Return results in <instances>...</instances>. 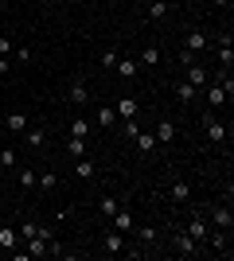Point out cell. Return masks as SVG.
<instances>
[{"label": "cell", "instance_id": "cell-20", "mask_svg": "<svg viewBox=\"0 0 234 261\" xmlns=\"http://www.w3.org/2000/svg\"><path fill=\"white\" fill-rule=\"evenodd\" d=\"M70 101H74V106H86V101H90V90L82 86V82H74V86H70Z\"/></svg>", "mask_w": 234, "mask_h": 261}, {"label": "cell", "instance_id": "cell-5", "mask_svg": "<svg viewBox=\"0 0 234 261\" xmlns=\"http://www.w3.org/2000/svg\"><path fill=\"white\" fill-rule=\"evenodd\" d=\"M110 218H113V230H121V234H133V215H129V211L117 207Z\"/></svg>", "mask_w": 234, "mask_h": 261}, {"label": "cell", "instance_id": "cell-37", "mask_svg": "<svg viewBox=\"0 0 234 261\" xmlns=\"http://www.w3.org/2000/svg\"><path fill=\"white\" fill-rule=\"evenodd\" d=\"M211 4H219V8H230V0H211Z\"/></svg>", "mask_w": 234, "mask_h": 261}, {"label": "cell", "instance_id": "cell-31", "mask_svg": "<svg viewBox=\"0 0 234 261\" xmlns=\"http://www.w3.org/2000/svg\"><path fill=\"white\" fill-rule=\"evenodd\" d=\"M117 59H121L117 51H101V66H106V70H113V66H117Z\"/></svg>", "mask_w": 234, "mask_h": 261}, {"label": "cell", "instance_id": "cell-17", "mask_svg": "<svg viewBox=\"0 0 234 261\" xmlns=\"http://www.w3.org/2000/svg\"><path fill=\"white\" fill-rule=\"evenodd\" d=\"M23 250H28V257H47V242L43 238H28Z\"/></svg>", "mask_w": 234, "mask_h": 261}, {"label": "cell", "instance_id": "cell-8", "mask_svg": "<svg viewBox=\"0 0 234 261\" xmlns=\"http://www.w3.org/2000/svg\"><path fill=\"white\" fill-rule=\"evenodd\" d=\"M101 246H106V253H121V250H125V234H121V230H110Z\"/></svg>", "mask_w": 234, "mask_h": 261}, {"label": "cell", "instance_id": "cell-38", "mask_svg": "<svg viewBox=\"0 0 234 261\" xmlns=\"http://www.w3.org/2000/svg\"><path fill=\"white\" fill-rule=\"evenodd\" d=\"M4 70H8V59H0V74H4Z\"/></svg>", "mask_w": 234, "mask_h": 261}, {"label": "cell", "instance_id": "cell-24", "mask_svg": "<svg viewBox=\"0 0 234 261\" xmlns=\"http://www.w3.org/2000/svg\"><path fill=\"white\" fill-rule=\"evenodd\" d=\"M203 47H207V35H203V32H191V35H188V51H195V55H199Z\"/></svg>", "mask_w": 234, "mask_h": 261}, {"label": "cell", "instance_id": "cell-33", "mask_svg": "<svg viewBox=\"0 0 234 261\" xmlns=\"http://www.w3.org/2000/svg\"><path fill=\"white\" fill-rule=\"evenodd\" d=\"M98 211H101V215H106V218H110L113 211H117V199H101V207H98Z\"/></svg>", "mask_w": 234, "mask_h": 261}, {"label": "cell", "instance_id": "cell-14", "mask_svg": "<svg viewBox=\"0 0 234 261\" xmlns=\"http://www.w3.org/2000/svg\"><path fill=\"white\" fill-rule=\"evenodd\" d=\"M98 125H101V129L117 125V109H113V106H101V109H98Z\"/></svg>", "mask_w": 234, "mask_h": 261}, {"label": "cell", "instance_id": "cell-25", "mask_svg": "<svg viewBox=\"0 0 234 261\" xmlns=\"http://www.w3.org/2000/svg\"><path fill=\"white\" fill-rule=\"evenodd\" d=\"M195 94H199V90L191 86V82H179V86H176V98H179V101H191Z\"/></svg>", "mask_w": 234, "mask_h": 261}, {"label": "cell", "instance_id": "cell-11", "mask_svg": "<svg viewBox=\"0 0 234 261\" xmlns=\"http://www.w3.org/2000/svg\"><path fill=\"white\" fill-rule=\"evenodd\" d=\"M203 242H207L211 250H226V230H219V226L207 230V238H203Z\"/></svg>", "mask_w": 234, "mask_h": 261}, {"label": "cell", "instance_id": "cell-15", "mask_svg": "<svg viewBox=\"0 0 234 261\" xmlns=\"http://www.w3.org/2000/svg\"><path fill=\"white\" fill-rule=\"evenodd\" d=\"M4 125H8L12 133H23V129H28V113H20V109H16V113H8V121H4Z\"/></svg>", "mask_w": 234, "mask_h": 261}, {"label": "cell", "instance_id": "cell-39", "mask_svg": "<svg viewBox=\"0 0 234 261\" xmlns=\"http://www.w3.org/2000/svg\"><path fill=\"white\" fill-rule=\"evenodd\" d=\"M0 137H4V125H0Z\"/></svg>", "mask_w": 234, "mask_h": 261}, {"label": "cell", "instance_id": "cell-35", "mask_svg": "<svg viewBox=\"0 0 234 261\" xmlns=\"http://www.w3.org/2000/svg\"><path fill=\"white\" fill-rule=\"evenodd\" d=\"M12 55V43H8V35H0V59H8Z\"/></svg>", "mask_w": 234, "mask_h": 261}, {"label": "cell", "instance_id": "cell-23", "mask_svg": "<svg viewBox=\"0 0 234 261\" xmlns=\"http://www.w3.org/2000/svg\"><path fill=\"white\" fill-rule=\"evenodd\" d=\"M67 152L70 156H86V137H70V141H67Z\"/></svg>", "mask_w": 234, "mask_h": 261}, {"label": "cell", "instance_id": "cell-13", "mask_svg": "<svg viewBox=\"0 0 234 261\" xmlns=\"http://www.w3.org/2000/svg\"><path fill=\"white\" fill-rule=\"evenodd\" d=\"M184 234H191V238H195V242H203V238H207V222H203V218H191Z\"/></svg>", "mask_w": 234, "mask_h": 261}, {"label": "cell", "instance_id": "cell-3", "mask_svg": "<svg viewBox=\"0 0 234 261\" xmlns=\"http://www.w3.org/2000/svg\"><path fill=\"white\" fill-rule=\"evenodd\" d=\"M176 253L179 257H191V253H199V242L191 234H176Z\"/></svg>", "mask_w": 234, "mask_h": 261}, {"label": "cell", "instance_id": "cell-16", "mask_svg": "<svg viewBox=\"0 0 234 261\" xmlns=\"http://www.w3.org/2000/svg\"><path fill=\"white\" fill-rule=\"evenodd\" d=\"M133 141H137V148H141V152H156V137H152V133H137V137H133Z\"/></svg>", "mask_w": 234, "mask_h": 261}, {"label": "cell", "instance_id": "cell-21", "mask_svg": "<svg viewBox=\"0 0 234 261\" xmlns=\"http://www.w3.org/2000/svg\"><path fill=\"white\" fill-rule=\"evenodd\" d=\"M35 168H16V179H20V187H35Z\"/></svg>", "mask_w": 234, "mask_h": 261}, {"label": "cell", "instance_id": "cell-4", "mask_svg": "<svg viewBox=\"0 0 234 261\" xmlns=\"http://www.w3.org/2000/svg\"><path fill=\"white\" fill-rule=\"evenodd\" d=\"M211 222L219 230H226V234H230V226H234V215H230V207H215L211 211Z\"/></svg>", "mask_w": 234, "mask_h": 261}, {"label": "cell", "instance_id": "cell-40", "mask_svg": "<svg viewBox=\"0 0 234 261\" xmlns=\"http://www.w3.org/2000/svg\"><path fill=\"white\" fill-rule=\"evenodd\" d=\"M0 172H4V164H0Z\"/></svg>", "mask_w": 234, "mask_h": 261}, {"label": "cell", "instance_id": "cell-9", "mask_svg": "<svg viewBox=\"0 0 234 261\" xmlns=\"http://www.w3.org/2000/svg\"><path fill=\"white\" fill-rule=\"evenodd\" d=\"M168 195H172V203H188V199H191V184H184V179H176V184L168 187Z\"/></svg>", "mask_w": 234, "mask_h": 261}, {"label": "cell", "instance_id": "cell-28", "mask_svg": "<svg viewBox=\"0 0 234 261\" xmlns=\"http://www.w3.org/2000/svg\"><path fill=\"white\" fill-rule=\"evenodd\" d=\"M164 12H168V4L152 0V4H148V20H164Z\"/></svg>", "mask_w": 234, "mask_h": 261}, {"label": "cell", "instance_id": "cell-22", "mask_svg": "<svg viewBox=\"0 0 234 261\" xmlns=\"http://www.w3.org/2000/svg\"><path fill=\"white\" fill-rule=\"evenodd\" d=\"M23 137H28V144H32V148H39V144L47 141V133H43V129H32V125L23 129Z\"/></svg>", "mask_w": 234, "mask_h": 261}, {"label": "cell", "instance_id": "cell-26", "mask_svg": "<svg viewBox=\"0 0 234 261\" xmlns=\"http://www.w3.org/2000/svg\"><path fill=\"white\" fill-rule=\"evenodd\" d=\"M70 137H90V121L74 117V121H70Z\"/></svg>", "mask_w": 234, "mask_h": 261}, {"label": "cell", "instance_id": "cell-29", "mask_svg": "<svg viewBox=\"0 0 234 261\" xmlns=\"http://www.w3.org/2000/svg\"><path fill=\"white\" fill-rule=\"evenodd\" d=\"M141 63H160V47H145V51H141Z\"/></svg>", "mask_w": 234, "mask_h": 261}, {"label": "cell", "instance_id": "cell-19", "mask_svg": "<svg viewBox=\"0 0 234 261\" xmlns=\"http://www.w3.org/2000/svg\"><path fill=\"white\" fill-rule=\"evenodd\" d=\"M137 66H141V63H133V59H117V66H113V70H117L121 78H133V74H137Z\"/></svg>", "mask_w": 234, "mask_h": 261}, {"label": "cell", "instance_id": "cell-12", "mask_svg": "<svg viewBox=\"0 0 234 261\" xmlns=\"http://www.w3.org/2000/svg\"><path fill=\"white\" fill-rule=\"evenodd\" d=\"M0 246H4V250H16V246H20V234L12 226H0Z\"/></svg>", "mask_w": 234, "mask_h": 261}, {"label": "cell", "instance_id": "cell-2", "mask_svg": "<svg viewBox=\"0 0 234 261\" xmlns=\"http://www.w3.org/2000/svg\"><path fill=\"white\" fill-rule=\"evenodd\" d=\"M184 82H191V86H195V90H203V86H207V82H211V74H207V70H203V63H199V59H195V63L188 66V78H184Z\"/></svg>", "mask_w": 234, "mask_h": 261}, {"label": "cell", "instance_id": "cell-10", "mask_svg": "<svg viewBox=\"0 0 234 261\" xmlns=\"http://www.w3.org/2000/svg\"><path fill=\"white\" fill-rule=\"evenodd\" d=\"M113 109H117V121H129V117H137V101H133V98H121Z\"/></svg>", "mask_w": 234, "mask_h": 261}, {"label": "cell", "instance_id": "cell-34", "mask_svg": "<svg viewBox=\"0 0 234 261\" xmlns=\"http://www.w3.org/2000/svg\"><path fill=\"white\" fill-rule=\"evenodd\" d=\"M35 230H39L35 222H23V226H20V238H23V242H28V238H35Z\"/></svg>", "mask_w": 234, "mask_h": 261}, {"label": "cell", "instance_id": "cell-32", "mask_svg": "<svg viewBox=\"0 0 234 261\" xmlns=\"http://www.w3.org/2000/svg\"><path fill=\"white\" fill-rule=\"evenodd\" d=\"M121 129H125V137H129V141H133L137 133H141V125H137V121H133V117H129V121H125V125H121Z\"/></svg>", "mask_w": 234, "mask_h": 261}, {"label": "cell", "instance_id": "cell-6", "mask_svg": "<svg viewBox=\"0 0 234 261\" xmlns=\"http://www.w3.org/2000/svg\"><path fill=\"white\" fill-rule=\"evenodd\" d=\"M152 137H156V144H168V141H176V125L172 121H160L152 129Z\"/></svg>", "mask_w": 234, "mask_h": 261}, {"label": "cell", "instance_id": "cell-36", "mask_svg": "<svg viewBox=\"0 0 234 261\" xmlns=\"http://www.w3.org/2000/svg\"><path fill=\"white\" fill-rule=\"evenodd\" d=\"M12 55H16L20 63H28V59H32V51H28V47H12Z\"/></svg>", "mask_w": 234, "mask_h": 261}, {"label": "cell", "instance_id": "cell-7", "mask_svg": "<svg viewBox=\"0 0 234 261\" xmlns=\"http://www.w3.org/2000/svg\"><path fill=\"white\" fill-rule=\"evenodd\" d=\"M94 172H98V164L90 160V156H78V164H74V175H78V179H94Z\"/></svg>", "mask_w": 234, "mask_h": 261}, {"label": "cell", "instance_id": "cell-18", "mask_svg": "<svg viewBox=\"0 0 234 261\" xmlns=\"http://www.w3.org/2000/svg\"><path fill=\"white\" fill-rule=\"evenodd\" d=\"M35 184H39V191H55V187H59V175L55 172H43V175H35Z\"/></svg>", "mask_w": 234, "mask_h": 261}, {"label": "cell", "instance_id": "cell-27", "mask_svg": "<svg viewBox=\"0 0 234 261\" xmlns=\"http://www.w3.org/2000/svg\"><path fill=\"white\" fill-rule=\"evenodd\" d=\"M156 238H160V234H156V226H141V242H145L148 250L156 246Z\"/></svg>", "mask_w": 234, "mask_h": 261}, {"label": "cell", "instance_id": "cell-1", "mask_svg": "<svg viewBox=\"0 0 234 261\" xmlns=\"http://www.w3.org/2000/svg\"><path fill=\"white\" fill-rule=\"evenodd\" d=\"M203 133H207V137H211L215 144H226V125L219 117H215L211 109H207V113H203Z\"/></svg>", "mask_w": 234, "mask_h": 261}, {"label": "cell", "instance_id": "cell-30", "mask_svg": "<svg viewBox=\"0 0 234 261\" xmlns=\"http://www.w3.org/2000/svg\"><path fill=\"white\" fill-rule=\"evenodd\" d=\"M16 160H20V156L12 152V148H0V164H4L8 172H12V168H16Z\"/></svg>", "mask_w": 234, "mask_h": 261}, {"label": "cell", "instance_id": "cell-41", "mask_svg": "<svg viewBox=\"0 0 234 261\" xmlns=\"http://www.w3.org/2000/svg\"><path fill=\"white\" fill-rule=\"evenodd\" d=\"M160 4H168V0H160Z\"/></svg>", "mask_w": 234, "mask_h": 261}]
</instances>
